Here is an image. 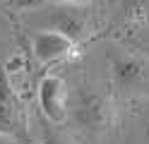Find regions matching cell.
<instances>
[{
    "mask_svg": "<svg viewBox=\"0 0 149 144\" xmlns=\"http://www.w3.org/2000/svg\"><path fill=\"white\" fill-rule=\"evenodd\" d=\"M70 115L82 132L99 137L116 125L118 113H116L113 96L108 91L99 89L94 84H82L70 99Z\"/></svg>",
    "mask_w": 149,
    "mask_h": 144,
    "instance_id": "cell-1",
    "label": "cell"
},
{
    "mask_svg": "<svg viewBox=\"0 0 149 144\" xmlns=\"http://www.w3.org/2000/svg\"><path fill=\"white\" fill-rule=\"evenodd\" d=\"M108 72L116 96L125 101H147L149 99V58L142 53L111 48L108 51Z\"/></svg>",
    "mask_w": 149,
    "mask_h": 144,
    "instance_id": "cell-2",
    "label": "cell"
},
{
    "mask_svg": "<svg viewBox=\"0 0 149 144\" xmlns=\"http://www.w3.org/2000/svg\"><path fill=\"white\" fill-rule=\"evenodd\" d=\"M29 24L43 31H55L70 38L74 46L84 43L91 36V15L84 5H58L51 3L48 7L36 10L29 15Z\"/></svg>",
    "mask_w": 149,
    "mask_h": 144,
    "instance_id": "cell-3",
    "label": "cell"
},
{
    "mask_svg": "<svg viewBox=\"0 0 149 144\" xmlns=\"http://www.w3.org/2000/svg\"><path fill=\"white\" fill-rule=\"evenodd\" d=\"M0 137H7L12 142L29 139L24 103L3 67H0Z\"/></svg>",
    "mask_w": 149,
    "mask_h": 144,
    "instance_id": "cell-4",
    "label": "cell"
},
{
    "mask_svg": "<svg viewBox=\"0 0 149 144\" xmlns=\"http://www.w3.org/2000/svg\"><path fill=\"white\" fill-rule=\"evenodd\" d=\"M36 99H39V108L43 113V118L60 125L68 120L70 115V89L65 84L63 77L58 74H43L39 82V89H36Z\"/></svg>",
    "mask_w": 149,
    "mask_h": 144,
    "instance_id": "cell-5",
    "label": "cell"
},
{
    "mask_svg": "<svg viewBox=\"0 0 149 144\" xmlns=\"http://www.w3.org/2000/svg\"><path fill=\"white\" fill-rule=\"evenodd\" d=\"M74 46L70 38H65L55 31H43V29H36L31 36V51L36 55V60L41 65H53V63H63L72 58Z\"/></svg>",
    "mask_w": 149,
    "mask_h": 144,
    "instance_id": "cell-6",
    "label": "cell"
},
{
    "mask_svg": "<svg viewBox=\"0 0 149 144\" xmlns=\"http://www.w3.org/2000/svg\"><path fill=\"white\" fill-rule=\"evenodd\" d=\"M120 12L127 24H142L149 19V0H123Z\"/></svg>",
    "mask_w": 149,
    "mask_h": 144,
    "instance_id": "cell-7",
    "label": "cell"
},
{
    "mask_svg": "<svg viewBox=\"0 0 149 144\" xmlns=\"http://www.w3.org/2000/svg\"><path fill=\"white\" fill-rule=\"evenodd\" d=\"M48 3H58V5H89L91 0H48Z\"/></svg>",
    "mask_w": 149,
    "mask_h": 144,
    "instance_id": "cell-8",
    "label": "cell"
},
{
    "mask_svg": "<svg viewBox=\"0 0 149 144\" xmlns=\"http://www.w3.org/2000/svg\"><path fill=\"white\" fill-rule=\"evenodd\" d=\"M144 122H147V132H149V99L144 101Z\"/></svg>",
    "mask_w": 149,
    "mask_h": 144,
    "instance_id": "cell-9",
    "label": "cell"
},
{
    "mask_svg": "<svg viewBox=\"0 0 149 144\" xmlns=\"http://www.w3.org/2000/svg\"><path fill=\"white\" fill-rule=\"evenodd\" d=\"M0 144H15L12 139H7V137H0Z\"/></svg>",
    "mask_w": 149,
    "mask_h": 144,
    "instance_id": "cell-10",
    "label": "cell"
}]
</instances>
